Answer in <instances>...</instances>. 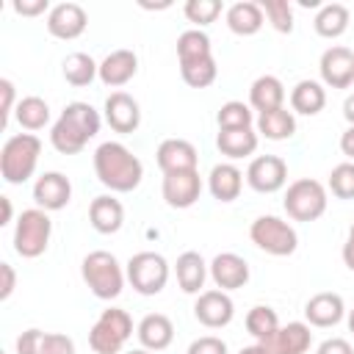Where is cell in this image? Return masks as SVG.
I'll return each instance as SVG.
<instances>
[{
	"mask_svg": "<svg viewBox=\"0 0 354 354\" xmlns=\"http://www.w3.org/2000/svg\"><path fill=\"white\" fill-rule=\"evenodd\" d=\"M94 174L97 180L116 194H130L141 185L144 163L119 141H102L94 149Z\"/></svg>",
	"mask_w": 354,
	"mask_h": 354,
	"instance_id": "cell-1",
	"label": "cell"
},
{
	"mask_svg": "<svg viewBox=\"0 0 354 354\" xmlns=\"http://www.w3.org/2000/svg\"><path fill=\"white\" fill-rule=\"evenodd\" d=\"M100 133V113L88 102H69L50 130V144L61 155H77Z\"/></svg>",
	"mask_w": 354,
	"mask_h": 354,
	"instance_id": "cell-2",
	"label": "cell"
},
{
	"mask_svg": "<svg viewBox=\"0 0 354 354\" xmlns=\"http://www.w3.org/2000/svg\"><path fill=\"white\" fill-rule=\"evenodd\" d=\"M41 155V141L33 133H17L6 138L0 149V174L8 185H22L33 177Z\"/></svg>",
	"mask_w": 354,
	"mask_h": 354,
	"instance_id": "cell-3",
	"label": "cell"
},
{
	"mask_svg": "<svg viewBox=\"0 0 354 354\" xmlns=\"http://www.w3.org/2000/svg\"><path fill=\"white\" fill-rule=\"evenodd\" d=\"M80 274H83V282L88 285V290L97 296V299H116L124 288V268L119 266V260L105 252V249H97V252H88L80 263Z\"/></svg>",
	"mask_w": 354,
	"mask_h": 354,
	"instance_id": "cell-4",
	"label": "cell"
},
{
	"mask_svg": "<svg viewBox=\"0 0 354 354\" xmlns=\"http://www.w3.org/2000/svg\"><path fill=\"white\" fill-rule=\"evenodd\" d=\"M133 335V318L122 307H108L100 313L88 329V346L94 354H119Z\"/></svg>",
	"mask_w": 354,
	"mask_h": 354,
	"instance_id": "cell-5",
	"label": "cell"
},
{
	"mask_svg": "<svg viewBox=\"0 0 354 354\" xmlns=\"http://www.w3.org/2000/svg\"><path fill=\"white\" fill-rule=\"evenodd\" d=\"M53 235V221L47 210L41 207H28L19 213L17 227H14V252L25 260H33L47 252Z\"/></svg>",
	"mask_w": 354,
	"mask_h": 354,
	"instance_id": "cell-6",
	"label": "cell"
},
{
	"mask_svg": "<svg viewBox=\"0 0 354 354\" xmlns=\"http://www.w3.org/2000/svg\"><path fill=\"white\" fill-rule=\"evenodd\" d=\"M326 188L324 183L313 180V177H301L293 180L285 191L282 207L293 221H315L326 213Z\"/></svg>",
	"mask_w": 354,
	"mask_h": 354,
	"instance_id": "cell-7",
	"label": "cell"
},
{
	"mask_svg": "<svg viewBox=\"0 0 354 354\" xmlns=\"http://www.w3.org/2000/svg\"><path fill=\"white\" fill-rule=\"evenodd\" d=\"M249 238L257 249H263L266 254H274V257H288L299 246L296 230L279 216H257L249 227Z\"/></svg>",
	"mask_w": 354,
	"mask_h": 354,
	"instance_id": "cell-8",
	"label": "cell"
},
{
	"mask_svg": "<svg viewBox=\"0 0 354 354\" xmlns=\"http://www.w3.org/2000/svg\"><path fill=\"white\" fill-rule=\"evenodd\" d=\"M127 282L133 285L136 293L141 296H155L166 288L169 282V263L163 254L158 252H136L130 260H127Z\"/></svg>",
	"mask_w": 354,
	"mask_h": 354,
	"instance_id": "cell-9",
	"label": "cell"
},
{
	"mask_svg": "<svg viewBox=\"0 0 354 354\" xmlns=\"http://www.w3.org/2000/svg\"><path fill=\"white\" fill-rule=\"evenodd\" d=\"M246 183L257 194H277L288 183V163L279 155H257L246 169Z\"/></svg>",
	"mask_w": 354,
	"mask_h": 354,
	"instance_id": "cell-10",
	"label": "cell"
},
{
	"mask_svg": "<svg viewBox=\"0 0 354 354\" xmlns=\"http://www.w3.org/2000/svg\"><path fill=\"white\" fill-rule=\"evenodd\" d=\"M318 72L324 86L329 88H348L354 83V53L343 44H332L324 50L318 61Z\"/></svg>",
	"mask_w": 354,
	"mask_h": 354,
	"instance_id": "cell-11",
	"label": "cell"
},
{
	"mask_svg": "<svg viewBox=\"0 0 354 354\" xmlns=\"http://www.w3.org/2000/svg\"><path fill=\"white\" fill-rule=\"evenodd\" d=\"M257 343L266 354H307L313 346V332H310V324L290 321Z\"/></svg>",
	"mask_w": 354,
	"mask_h": 354,
	"instance_id": "cell-12",
	"label": "cell"
},
{
	"mask_svg": "<svg viewBox=\"0 0 354 354\" xmlns=\"http://www.w3.org/2000/svg\"><path fill=\"white\" fill-rule=\"evenodd\" d=\"M163 199L169 207H177V210H185L191 205H196L199 194H202V177L196 169H188V171H171V174H163Z\"/></svg>",
	"mask_w": 354,
	"mask_h": 354,
	"instance_id": "cell-13",
	"label": "cell"
},
{
	"mask_svg": "<svg viewBox=\"0 0 354 354\" xmlns=\"http://www.w3.org/2000/svg\"><path fill=\"white\" fill-rule=\"evenodd\" d=\"M194 315H196V321L202 326L221 329V326H227L232 321L235 304H232L227 290H218V288L216 290H202L196 296V301H194Z\"/></svg>",
	"mask_w": 354,
	"mask_h": 354,
	"instance_id": "cell-14",
	"label": "cell"
},
{
	"mask_svg": "<svg viewBox=\"0 0 354 354\" xmlns=\"http://www.w3.org/2000/svg\"><path fill=\"white\" fill-rule=\"evenodd\" d=\"M72 199V183L66 174L61 171H44L36 183H33V202L36 207L53 213V210H64Z\"/></svg>",
	"mask_w": 354,
	"mask_h": 354,
	"instance_id": "cell-15",
	"label": "cell"
},
{
	"mask_svg": "<svg viewBox=\"0 0 354 354\" xmlns=\"http://www.w3.org/2000/svg\"><path fill=\"white\" fill-rule=\"evenodd\" d=\"M88 25V14L80 3H58L50 8L47 14V30L55 36V39H77Z\"/></svg>",
	"mask_w": 354,
	"mask_h": 354,
	"instance_id": "cell-16",
	"label": "cell"
},
{
	"mask_svg": "<svg viewBox=\"0 0 354 354\" xmlns=\"http://www.w3.org/2000/svg\"><path fill=\"white\" fill-rule=\"evenodd\" d=\"M207 268L218 290H238L249 282V263L235 252H218Z\"/></svg>",
	"mask_w": 354,
	"mask_h": 354,
	"instance_id": "cell-17",
	"label": "cell"
},
{
	"mask_svg": "<svg viewBox=\"0 0 354 354\" xmlns=\"http://www.w3.org/2000/svg\"><path fill=\"white\" fill-rule=\"evenodd\" d=\"M346 315V304H343V296L340 293H332V290H321L315 296L307 299L304 304V318L310 326H318V329H329V326H337Z\"/></svg>",
	"mask_w": 354,
	"mask_h": 354,
	"instance_id": "cell-18",
	"label": "cell"
},
{
	"mask_svg": "<svg viewBox=\"0 0 354 354\" xmlns=\"http://www.w3.org/2000/svg\"><path fill=\"white\" fill-rule=\"evenodd\" d=\"M105 122L111 124V130L127 136L136 133L141 124V108L136 102V97H130L127 91H113L105 100Z\"/></svg>",
	"mask_w": 354,
	"mask_h": 354,
	"instance_id": "cell-19",
	"label": "cell"
},
{
	"mask_svg": "<svg viewBox=\"0 0 354 354\" xmlns=\"http://www.w3.org/2000/svg\"><path fill=\"white\" fill-rule=\"evenodd\" d=\"M17 354H75V340L61 332L25 329L17 337Z\"/></svg>",
	"mask_w": 354,
	"mask_h": 354,
	"instance_id": "cell-20",
	"label": "cell"
},
{
	"mask_svg": "<svg viewBox=\"0 0 354 354\" xmlns=\"http://www.w3.org/2000/svg\"><path fill=\"white\" fill-rule=\"evenodd\" d=\"M155 160H158V166H160L163 174H171V171L196 169L199 155H196V147L191 141H185V138H166V141L158 144Z\"/></svg>",
	"mask_w": 354,
	"mask_h": 354,
	"instance_id": "cell-21",
	"label": "cell"
},
{
	"mask_svg": "<svg viewBox=\"0 0 354 354\" xmlns=\"http://www.w3.org/2000/svg\"><path fill=\"white\" fill-rule=\"evenodd\" d=\"M136 335H138L141 348L158 354V351H163V348L171 346V340H174V324H171V318L163 315V313H149V315H144V318L138 321Z\"/></svg>",
	"mask_w": 354,
	"mask_h": 354,
	"instance_id": "cell-22",
	"label": "cell"
},
{
	"mask_svg": "<svg viewBox=\"0 0 354 354\" xmlns=\"http://www.w3.org/2000/svg\"><path fill=\"white\" fill-rule=\"evenodd\" d=\"M138 72V58L133 50H113L100 61V80L111 88H119L124 83H130Z\"/></svg>",
	"mask_w": 354,
	"mask_h": 354,
	"instance_id": "cell-23",
	"label": "cell"
},
{
	"mask_svg": "<svg viewBox=\"0 0 354 354\" xmlns=\"http://www.w3.org/2000/svg\"><path fill=\"white\" fill-rule=\"evenodd\" d=\"M88 221L91 227L100 232V235H113L122 230L124 224V207L116 196L111 194H102V196H94L91 205H88Z\"/></svg>",
	"mask_w": 354,
	"mask_h": 354,
	"instance_id": "cell-24",
	"label": "cell"
},
{
	"mask_svg": "<svg viewBox=\"0 0 354 354\" xmlns=\"http://www.w3.org/2000/svg\"><path fill=\"white\" fill-rule=\"evenodd\" d=\"M207 263H205V257L199 254V252H194V249H188V252H183L180 257H177V263H174V274H177V285H180V290L183 293H202V288H205V279H207Z\"/></svg>",
	"mask_w": 354,
	"mask_h": 354,
	"instance_id": "cell-25",
	"label": "cell"
},
{
	"mask_svg": "<svg viewBox=\"0 0 354 354\" xmlns=\"http://www.w3.org/2000/svg\"><path fill=\"white\" fill-rule=\"evenodd\" d=\"M207 188L213 194V199L218 202H232L241 196L243 188V171L232 163H216L207 174Z\"/></svg>",
	"mask_w": 354,
	"mask_h": 354,
	"instance_id": "cell-26",
	"label": "cell"
},
{
	"mask_svg": "<svg viewBox=\"0 0 354 354\" xmlns=\"http://www.w3.org/2000/svg\"><path fill=\"white\" fill-rule=\"evenodd\" d=\"M227 19V28L238 36H254L260 28H263V8L260 3H252V0H241V3H232L224 14Z\"/></svg>",
	"mask_w": 354,
	"mask_h": 354,
	"instance_id": "cell-27",
	"label": "cell"
},
{
	"mask_svg": "<svg viewBox=\"0 0 354 354\" xmlns=\"http://www.w3.org/2000/svg\"><path fill=\"white\" fill-rule=\"evenodd\" d=\"M282 102H285V86H282L279 77H274V75H260V77L252 83V88H249V105H252L254 111H260V113L277 111V108H285Z\"/></svg>",
	"mask_w": 354,
	"mask_h": 354,
	"instance_id": "cell-28",
	"label": "cell"
},
{
	"mask_svg": "<svg viewBox=\"0 0 354 354\" xmlns=\"http://www.w3.org/2000/svg\"><path fill=\"white\" fill-rule=\"evenodd\" d=\"M257 133L252 127H238V130H218L216 136V147L221 155H227L230 160H238V158H249L254 155L257 149Z\"/></svg>",
	"mask_w": 354,
	"mask_h": 354,
	"instance_id": "cell-29",
	"label": "cell"
},
{
	"mask_svg": "<svg viewBox=\"0 0 354 354\" xmlns=\"http://www.w3.org/2000/svg\"><path fill=\"white\" fill-rule=\"evenodd\" d=\"M326 105V88L318 80H299L290 91V108L301 116H315Z\"/></svg>",
	"mask_w": 354,
	"mask_h": 354,
	"instance_id": "cell-30",
	"label": "cell"
},
{
	"mask_svg": "<svg viewBox=\"0 0 354 354\" xmlns=\"http://www.w3.org/2000/svg\"><path fill=\"white\" fill-rule=\"evenodd\" d=\"M348 19H351V17H348V8H346L343 3H326V6L318 8L313 25H315V33H318V36H324V39H337V36L346 33Z\"/></svg>",
	"mask_w": 354,
	"mask_h": 354,
	"instance_id": "cell-31",
	"label": "cell"
},
{
	"mask_svg": "<svg viewBox=\"0 0 354 354\" xmlns=\"http://www.w3.org/2000/svg\"><path fill=\"white\" fill-rule=\"evenodd\" d=\"M257 133L266 136L268 141H285L296 133V119L288 108H277V111H266L257 116Z\"/></svg>",
	"mask_w": 354,
	"mask_h": 354,
	"instance_id": "cell-32",
	"label": "cell"
},
{
	"mask_svg": "<svg viewBox=\"0 0 354 354\" xmlns=\"http://www.w3.org/2000/svg\"><path fill=\"white\" fill-rule=\"evenodd\" d=\"M64 77L69 86H88L94 77H100V64L88 53H69L64 58Z\"/></svg>",
	"mask_w": 354,
	"mask_h": 354,
	"instance_id": "cell-33",
	"label": "cell"
},
{
	"mask_svg": "<svg viewBox=\"0 0 354 354\" xmlns=\"http://www.w3.org/2000/svg\"><path fill=\"white\" fill-rule=\"evenodd\" d=\"M210 55H213V50H210V39L205 30L191 28L177 36V61L180 64H191V61L210 58Z\"/></svg>",
	"mask_w": 354,
	"mask_h": 354,
	"instance_id": "cell-34",
	"label": "cell"
},
{
	"mask_svg": "<svg viewBox=\"0 0 354 354\" xmlns=\"http://www.w3.org/2000/svg\"><path fill=\"white\" fill-rule=\"evenodd\" d=\"M14 116H17L19 127H25V130H41V127L50 122V105H47L41 97L30 94V97H22V100L17 102Z\"/></svg>",
	"mask_w": 354,
	"mask_h": 354,
	"instance_id": "cell-35",
	"label": "cell"
},
{
	"mask_svg": "<svg viewBox=\"0 0 354 354\" xmlns=\"http://www.w3.org/2000/svg\"><path fill=\"white\" fill-rule=\"evenodd\" d=\"M180 75L191 88H207L218 77V66L210 55V58H199V61H191V64H180Z\"/></svg>",
	"mask_w": 354,
	"mask_h": 354,
	"instance_id": "cell-36",
	"label": "cell"
},
{
	"mask_svg": "<svg viewBox=\"0 0 354 354\" xmlns=\"http://www.w3.org/2000/svg\"><path fill=\"white\" fill-rule=\"evenodd\" d=\"M279 329V318H277V310L266 307V304H257L246 313V332L257 340H266L268 335H274Z\"/></svg>",
	"mask_w": 354,
	"mask_h": 354,
	"instance_id": "cell-37",
	"label": "cell"
},
{
	"mask_svg": "<svg viewBox=\"0 0 354 354\" xmlns=\"http://www.w3.org/2000/svg\"><path fill=\"white\" fill-rule=\"evenodd\" d=\"M216 122H218V130H238V127H252L254 122V113L246 102H238V100H230L218 108L216 113Z\"/></svg>",
	"mask_w": 354,
	"mask_h": 354,
	"instance_id": "cell-38",
	"label": "cell"
},
{
	"mask_svg": "<svg viewBox=\"0 0 354 354\" xmlns=\"http://www.w3.org/2000/svg\"><path fill=\"white\" fill-rule=\"evenodd\" d=\"M260 8H263V17H268V22L277 33H290L293 30V6L288 0H263Z\"/></svg>",
	"mask_w": 354,
	"mask_h": 354,
	"instance_id": "cell-39",
	"label": "cell"
},
{
	"mask_svg": "<svg viewBox=\"0 0 354 354\" xmlns=\"http://www.w3.org/2000/svg\"><path fill=\"white\" fill-rule=\"evenodd\" d=\"M329 191L337 199H354V160H343L329 171Z\"/></svg>",
	"mask_w": 354,
	"mask_h": 354,
	"instance_id": "cell-40",
	"label": "cell"
},
{
	"mask_svg": "<svg viewBox=\"0 0 354 354\" xmlns=\"http://www.w3.org/2000/svg\"><path fill=\"white\" fill-rule=\"evenodd\" d=\"M183 11H185L188 22L205 28V25L216 22V17L221 14V3H218V0H188Z\"/></svg>",
	"mask_w": 354,
	"mask_h": 354,
	"instance_id": "cell-41",
	"label": "cell"
},
{
	"mask_svg": "<svg viewBox=\"0 0 354 354\" xmlns=\"http://www.w3.org/2000/svg\"><path fill=\"white\" fill-rule=\"evenodd\" d=\"M188 354H227V343L216 335H202L188 346Z\"/></svg>",
	"mask_w": 354,
	"mask_h": 354,
	"instance_id": "cell-42",
	"label": "cell"
},
{
	"mask_svg": "<svg viewBox=\"0 0 354 354\" xmlns=\"http://www.w3.org/2000/svg\"><path fill=\"white\" fill-rule=\"evenodd\" d=\"M0 94H3V102H0V122H3V127H8V119H11V113L17 111V108H14V83H11L8 77L0 80Z\"/></svg>",
	"mask_w": 354,
	"mask_h": 354,
	"instance_id": "cell-43",
	"label": "cell"
},
{
	"mask_svg": "<svg viewBox=\"0 0 354 354\" xmlns=\"http://www.w3.org/2000/svg\"><path fill=\"white\" fill-rule=\"evenodd\" d=\"M315 354H354V348L346 337H326Z\"/></svg>",
	"mask_w": 354,
	"mask_h": 354,
	"instance_id": "cell-44",
	"label": "cell"
},
{
	"mask_svg": "<svg viewBox=\"0 0 354 354\" xmlns=\"http://www.w3.org/2000/svg\"><path fill=\"white\" fill-rule=\"evenodd\" d=\"M0 299L6 301L11 293H14V285H17V274H14V266L11 263H0Z\"/></svg>",
	"mask_w": 354,
	"mask_h": 354,
	"instance_id": "cell-45",
	"label": "cell"
},
{
	"mask_svg": "<svg viewBox=\"0 0 354 354\" xmlns=\"http://www.w3.org/2000/svg\"><path fill=\"white\" fill-rule=\"evenodd\" d=\"M14 11L22 14V17H36V14L47 11V0H14Z\"/></svg>",
	"mask_w": 354,
	"mask_h": 354,
	"instance_id": "cell-46",
	"label": "cell"
},
{
	"mask_svg": "<svg viewBox=\"0 0 354 354\" xmlns=\"http://www.w3.org/2000/svg\"><path fill=\"white\" fill-rule=\"evenodd\" d=\"M340 152L348 160H354V127H346V133L340 136Z\"/></svg>",
	"mask_w": 354,
	"mask_h": 354,
	"instance_id": "cell-47",
	"label": "cell"
},
{
	"mask_svg": "<svg viewBox=\"0 0 354 354\" xmlns=\"http://www.w3.org/2000/svg\"><path fill=\"white\" fill-rule=\"evenodd\" d=\"M343 263H346V268L354 271V224H351L348 238H346V243H343Z\"/></svg>",
	"mask_w": 354,
	"mask_h": 354,
	"instance_id": "cell-48",
	"label": "cell"
},
{
	"mask_svg": "<svg viewBox=\"0 0 354 354\" xmlns=\"http://www.w3.org/2000/svg\"><path fill=\"white\" fill-rule=\"evenodd\" d=\"M343 116H346L348 127H354V94L346 97V102H343Z\"/></svg>",
	"mask_w": 354,
	"mask_h": 354,
	"instance_id": "cell-49",
	"label": "cell"
},
{
	"mask_svg": "<svg viewBox=\"0 0 354 354\" xmlns=\"http://www.w3.org/2000/svg\"><path fill=\"white\" fill-rule=\"evenodd\" d=\"M0 205H3V218H0V224H8V221H11V199H8V196H0Z\"/></svg>",
	"mask_w": 354,
	"mask_h": 354,
	"instance_id": "cell-50",
	"label": "cell"
},
{
	"mask_svg": "<svg viewBox=\"0 0 354 354\" xmlns=\"http://www.w3.org/2000/svg\"><path fill=\"white\" fill-rule=\"evenodd\" d=\"M238 354H266V351L260 348V343H254V346H246V348H241Z\"/></svg>",
	"mask_w": 354,
	"mask_h": 354,
	"instance_id": "cell-51",
	"label": "cell"
},
{
	"mask_svg": "<svg viewBox=\"0 0 354 354\" xmlns=\"http://www.w3.org/2000/svg\"><path fill=\"white\" fill-rule=\"evenodd\" d=\"M346 321H348V329H351V332H354V307H351V310H348V318H346Z\"/></svg>",
	"mask_w": 354,
	"mask_h": 354,
	"instance_id": "cell-52",
	"label": "cell"
},
{
	"mask_svg": "<svg viewBox=\"0 0 354 354\" xmlns=\"http://www.w3.org/2000/svg\"><path fill=\"white\" fill-rule=\"evenodd\" d=\"M127 354H155V351H147V348H133V351H127Z\"/></svg>",
	"mask_w": 354,
	"mask_h": 354,
	"instance_id": "cell-53",
	"label": "cell"
}]
</instances>
